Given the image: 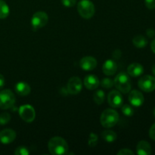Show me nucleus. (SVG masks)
<instances>
[{"label":"nucleus","instance_id":"f257e3e1","mask_svg":"<svg viewBox=\"0 0 155 155\" xmlns=\"http://www.w3.org/2000/svg\"><path fill=\"white\" fill-rule=\"evenodd\" d=\"M49 152L53 155H62L68 154V145L61 137L54 136L51 138L48 143Z\"/></svg>","mask_w":155,"mask_h":155},{"label":"nucleus","instance_id":"f03ea898","mask_svg":"<svg viewBox=\"0 0 155 155\" xmlns=\"http://www.w3.org/2000/svg\"><path fill=\"white\" fill-rule=\"evenodd\" d=\"M114 86L122 93H128L132 88V83L129 74L126 73H120L114 80Z\"/></svg>","mask_w":155,"mask_h":155},{"label":"nucleus","instance_id":"7ed1b4c3","mask_svg":"<svg viewBox=\"0 0 155 155\" xmlns=\"http://www.w3.org/2000/svg\"><path fill=\"white\" fill-rule=\"evenodd\" d=\"M100 121L104 128H111L119 121V114L114 109H106L101 114Z\"/></svg>","mask_w":155,"mask_h":155},{"label":"nucleus","instance_id":"20e7f679","mask_svg":"<svg viewBox=\"0 0 155 155\" xmlns=\"http://www.w3.org/2000/svg\"><path fill=\"white\" fill-rule=\"evenodd\" d=\"M77 11L83 18L90 19L95 15V5L90 0H81L77 4Z\"/></svg>","mask_w":155,"mask_h":155},{"label":"nucleus","instance_id":"39448f33","mask_svg":"<svg viewBox=\"0 0 155 155\" xmlns=\"http://www.w3.org/2000/svg\"><path fill=\"white\" fill-rule=\"evenodd\" d=\"M15 103V95L10 89H3L0 92V108L7 110L13 107Z\"/></svg>","mask_w":155,"mask_h":155},{"label":"nucleus","instance_id":"423d86ee","mask_svg":"<svg viewBox=\"0 0 155 155\" xmlns=\"http://www.w3.org/2000/svg\"><path fill=\"white\" fill-rule=\"evenodd\" d=\"M139 89L145 92H151L155 90V77L145 75L141 77L138 83Z\"/></svg>","mask_w":155,"mask_h":155},{"label":"nucleus","instance_id":"0eeeda50","mask_svg":"<svg viewBox=\"0 0 155 155\" xmlns=\"http://www.w3.org/2000/svg\"><path fill=\"white\" fill-rule=\"evenodd\" d=\"M48 21V17L45 12H37L33 15L31 19L32 27L34 30L42 28L47 24Z\"/></svg>","mask_w":155,"mask_h":155},{"label":"nucleus","instance_id":"6e6552de","mask_svg":"<svg viewBox=\"0 0 155 155\" xmlns=\"http://www.w3.org/2000/svg\"><path fill=\"white\" fill-rule=\"evenodd\" d=\"M19 115L21 119L25 122L30 123L33 122L36 117V112L34 108L31 105L24 104L20 107Z\"/></svg>","mask_w":155,"mask_h":155},{"label":"nucleus","instance_id":"1a4fd4ad","mask_svg":"<svg viewBox=\"0 0 155 155\" xmlns=\"http://www.w3.org/2000/svg\"><path fill=\"white\" fill-rule=\"evenodd\" d=\"M107 102L110 107L118 108L123 105L124 98L119 91L113 90L107 95Z\"/></svg>","mask_w":155,"mask_h":155},{"label":"nucleus","instance_id":"9d476101","mask_svg":"<svg viewBox=\"0 0 155 155\" xmlns=\"http://www.w3.org/2000/svg\"><path fill=\"white\" fill-rule=\"evenodd\" d=\"M83 87V83L80 78L77 77H73L68 83V91L71 95H77L80 93Z\"/></svg>","mask_w":155,"mask_h":155},{"label":"nucleus","instance_id":"9b49d317","mask_svg":"<svg viewBox=\"0 0 155 155\" xmlns=\"http://www.w3.org/2000/svg\"><path fill=\"white\" fill-rule=\"evenodd\" d=\"M129 101L133 107H139L143 104L145 98L143 94L138 90H133L129 95Z\"/></svg>","mask_w":155,"mask_h":155},{"label":"nucleus","instance_id":"f8f14e48","mask_svg":"<svg viewBox=\"0 0 155 155\" xmlns=\"http://www.w3.org/2000/svg\"><path fill=\"white\" fill-rule=\"evenodd\" d=\"M16 138V133L12 129H5L0 132V142L3 145L12 143Z\"/></svg>","mask_w":155,"mask_h":155},{"label":"nucleus","instance_id":"ddd939ff","mask_svg":"<svg viewBox=\"0 0 155 155\" xmlns=\"http://www.w3.org/2000/svg\"><path fill=\"white\" fill-rule=\"evenodd\" d=\"M80 68L86 71H91L95 69L97 66V61L92 56L83 57L80 61Z\"/></svg>","mask_w":155,"mask_h":155},{"label":"nucleus","instance_id":"4468645a","mask_svg":"<svg viewBox=\"0 0 155 155\" xmlns=\"http://www.w3.org/2000/svg\"><path fill=\"white\" fill-rule=\"evenodd\" d=\"M84 86L89 90H94L98 87L100 81L98 77L95 75H88L84 79Z\"/></svg>","mask_w":155,"mask_h":155},{"label":"nucleus","instance_id":"2eb2a0df","mask_svg":"<svg viewBox=\"0 0 155 155\" xmlns=\"http://www.w3.org/2000/svg\"><path fill=\"white\" fill-rule=\"evenodd\" d=\"M144 72V68L141 64L133 63L127 68L129 76L132 77H138L142 75Z\"/></svg>","mask_w":155,"mask_h":155},{"label":"nucleus","instance_id":"dca6fc26","mask_svg":"<svg viewBox=\"0 0 155 155\" xmlns=\"http://www.w3.org/2000/svg\"><path fill=\"white\" fill-rule=\"evenodd\" d=\"M151 146L147 141L142 140L137 144L136 153L139 155H150L151 154Z\"/></svg>","mask_w":155,"mask_h":155},{"label":"nucleus","instance_id":"f3484780","mask_svg":"<svg viewBox=\"0 0 155 155\" xmlns=\"http://www.w3.org/2000/svg\"><path fill=\"white\" fill-rule=\"evenodd\" d=\"M117 65L113 60H107L102 66V71L105 75L112 76L117 72Z\"/></svg>","mask_w":155,"mask_h":155},{"label":"nucleus","instance_id":"a211bd4d","mask_svg":"<svg viewBox=\"0 0 155 155\" xmlns=\"http://www.w3.org/2000/svg\"><path fill=\"white\" fill-rule=\"evenodd\" d=\"M30 86L26 82H19L15 85V91L21 96H27L30 93Z\"/></svg>","mask_w":155,"mask_h":155},{"label":"nucleus","instance_id":"6ab92c4d","mask_svg":"<svg viewBox=\"0 0 155 155\" xmlns=\"http://www.w3.org/2000/svg\"><path fill=\"white\" fill-rule=\"evenodd\" d=\"M133 43L136 48H142L146 46L148 44V40L142 35H137L133 39Z\"/></svg>","mask_w":155,"mask_h":155},{"label":"nucleus","instance_id":"aec40b11","mask_svg":"<svg viewBox=\"0 0 155 155\" xmlns=\"http://www.w3.org/2000/svg\"><path fill=\"white\" fill-rule=\"evenodd\" d=\"M101 137L103 138L105 142L111 143V142H114L117 139V134L115 132L112 131V130H104L101 133Z\"/></svg>","mask_w":155,"mask_h":155},{"label":"nucleus","instance_id":"412c9836","mask_svg":"<svg viewBox=\"0 0 155 155\" xmlns=\"http://www.w3.org/2000/svg\"><path fill=\"white\" fill-rule=\"evenodd\" d=\"M9 7L4 0H0V19H5L9 15Z\"/></svg>","mask_w":155,"mask_h":155},{"label":"nucleus","instance_id":"4be33fe9","mask_svg":"<svg viewBox=\"0 0 155 155\" xmlns=\"http://www.w3.org/2000/svg\"><path fill=\"white\" fill-rule=\"evenodd\" d=\"M105 98V94H104V91L101 90H97L96 92L94 93L93 95V100L97 104H101L104 101Z\"/></svg>","mask_w":155,"mask_h":155},{"label":"nucleus","instance_id":"5701e85b","mask_svg":"<svg viewBox=\"0 0 155 155\" xmlns=\"http://www.w3.org/2000/svg\"><path fill=\"white\" fill-rule=\"evenodd\" d=\"M121 110H122L123 114L127 117L133 116V114H134V110L132 107V106L129 105V104H124V106H122Z\"/></svg>","mask_w":155,"mask_h":155},{"label":"nucleus","instance_id":"b1692460","mask_svg":"<svg viewBox=\"0 0 155 155\" xmlns=\"http://www.w3.org/2000/svg\"><path fill=\"white\" fill-rule=\"evenodd\" d=\"M11 120V115L10 114L5 112V113H2L0 114V125L3 126L7 124L9 121Z\"/></svg>","mask_w":155,"mask_h":155},{"label":"nucleus","instance_id":"393cba45","mask_svg":"<svg viewBox=\"0 0 155 155\" xmlns=\"http://www.w3.org/2000/svg\"><path fill=\"white\" fill-rule=\"evenodd\" d=\"M101 86L104 89H110L114 86V80L110 78H104L101 80Z\"/></svg>","mask_w":155,"mask_h":155},{"label":"nucleus","instance_id":"a878e982","mask_svg":"<svg viewBox=\"0 0 155 155\" xmlns=\"http://www.w3.org/2000/svg\"><path fill=\"white\" fill-rule=\"evenodd\" d=\"M15 155H28L30 154V151L28 148L24 146H20L17 148L15 151Z\"/></svg>","mask_w":155,"mask_h":155},{"label":"nucleus","instance_id":"bb28decb","mask_svg":"<svg viewBox=\"0 0 155 155\" xmlns=\"http://www.w3.org/2000/svg\"><path fill=\"white\" fill-rule=\"evenodd\" d=\"M61 2L65 7L71 8L77 4V0H61Z\"/></svg>","mask_w":155,"mask_h":155},{"label":"nucleus","instance_id":"cd10ccee","mask_svg":"<svg viewBox=\"0 0 155 155\" xmlns=\"http://www.w3.org/2000/svg\"><path fill=\"white\" fill-rule=\"evenodd\" d=\"M97 142H98V136L96 135L92 134L90 135V137H89V144L90 146H94L97 144Z\"/></svg>","mask_w":155,"mask_h":155},{"label":"nucleus","instance_id":"c85d7f7f","mask_svg":"<svg viewBox=\"0 0 155 155\" xmlns=\"http://www.w3.org/2000/svg\"><path fill=\"white\" fill-rule=\"evenodd\" d=\"M145 4L147 8L153 10L155 8V0H145Z\"/></svg>","mask_w":155,"mask_h":155},{"label":"nucleus","instance_id":"c756f323","mask_svg":"<svg viewBox=\"0 0 155 155\" xmlns=\"http://www.w3.org/2000/svg\"><path fill=\"white\" fill-rule=\"evenodd\" d=\"M117 155H134V152L128 148H123L118 151Z\"/></svg>","mask_w":155,"mask_h":155},{"label":"nucleus","instance_id":"7c9ffc66","mask_svg":"<svg viewBox=\"0 0 155 155\" xmlns=\"http://www.w3.org/2000/svg\"><path fill=\"white\" fill-rule=\"evenodd\" d=\"M149 136L152 140L155 141V123L151 127L149 130Z\"/></svg>","mask_w":155,"mask_h":155},{"label":"nucleus","instance_id":"2f4dec72","mask_svg":"<svg viewBox=\"0 0 155 155\" xmlns=\"http://www.w3.org/2000/svg\"><path fill=\"white\" fill-rule=\"evenodd\" d=\"M147 36L149 38H153L155 36V30L153 28H148L146 30Z\"/></svg>","mask_w":155,"mask_h":155},{"label":"nucleus","instance_id":"473e14b6","mask_svg":"<svg viewBox=\"0 0 155 155\" xmlns=\"http://www.w3.org/2000/svg\"><path fill=\"white\" fill-rule=\"evenodd\" d=\"M5 86V78L3 75L0 74V89Z\"/></svg>","mask_w":155,"mask_h":155},{"label":"nucleus","instance_id":"72a5a7b5","mask_svg":"<svg viewBox=\"0 0 155 155\" xmlns=\"http://www.w3.org/2000/svg\"><path fill=\"white\" fill-rule=\"evenodd\" d=\"M151 51H153V53H154L155 54V39L152 41V42H151Z\"/></svg>","mask_w":155,"mask_h":155},{"label":"nucleus","instance_id":"f704fd0d","mask_svg":"<svg viewBox=\"0 0 155 155\" xmlns=\"http://www.w3.org/2000/svg\"><path fill=\"white\" fill-rule=\"evenodd\" d=\"M152 73H153V74H154V76L155 77V64L153 65V67H152Z\"/></svg>","mask_w":155,"mask_h":155},{"label":"nucleus","instance_id":"c9c22d12","mask_svg":"<svg viewBox=\"0 0 155 155\" xmlns=\"http://www.w3.org/2000/svg\"><path fill=\"white\" fill-rule=\"evenodd\" d=\"M154 117H155V107H154Z\"/></svg>","mask_w":155,"mask_h":155}]
</instances>
